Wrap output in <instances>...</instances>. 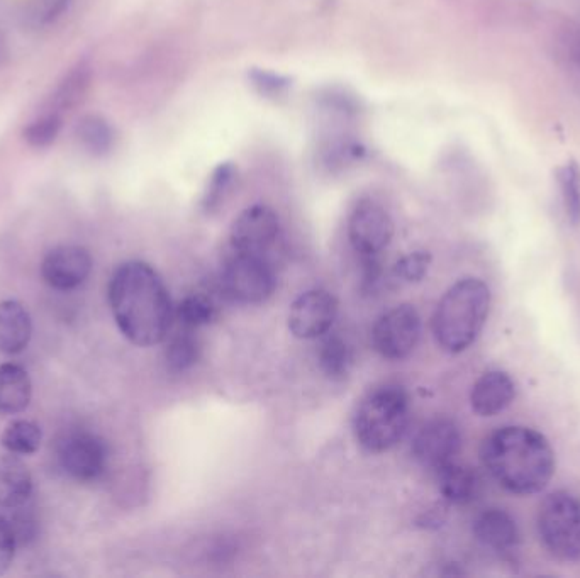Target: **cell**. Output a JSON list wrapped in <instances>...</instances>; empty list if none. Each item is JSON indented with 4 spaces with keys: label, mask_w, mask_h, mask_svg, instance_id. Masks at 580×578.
Masks as SVG:
<instances>
[{
    "label": "cell",
    "mask_w": 580,
    "mask_h": 578,
    "mask_svg": "<svg viewBox=\"0 0 580 578\" xmlns=\"http://www.w3.org/2000/svg\"><path fill=\"white\" fill-rule=\"evenodd\" d=\"M109 304L119 331L136 346L167 340L175 309L167 287L150 265L123 263L109 284Z\"/></svg>",
    "instance_id": "1"
},
{
    "label": "cell",
    "mask_w": 580,
    "mask_h": 578,
    "mask_svg": "<svg viewBox=\"0 0 580 578\" xmlns=\"http://www.w3.org/2000/svg\"><path fill=\"white\" fill-rule=\"evenodd\" d=\"M33 494V478L28 467L14 456L0 458V506L17 509Z\"/></svg>",
    "instance_id": "17"
},
{
    "label": "cell",
    "mask_w": 580,
    "mask_h": 578,
    "mask_svg": "<svg viewBox=\"0 0 580 578\" xmlns=\"http://www.w3.org/2000/svg\"><path fill=\"white\" fill-rule=\"evenodd\" d=\"M538 534L545 548L562 562L580 560V501L570 492L547 495L538 509Z\"/></svg>",
    "instance_id": "5"
},
{
    "label": "cell",
    "mask_w": 580,
    "mask_h": 578,
    "mask_svg": "<svg viewBox=\"0 0 580 578\" xmlns=\"http://www.w3.org/2000/svg\"><path fill=\"white\" fill-rule=\"evenodd\" d=\"M31 336L33 323L28 309L21 302H0V353H21L28 348Z\"/></svg>",
    "instance_id": "16"
},
{
    "label": "cell",
    "mask_w": 580,
    "mask_h": 578,
    "mask_svg": "<svg viewBox=\"0 0 580 578\" xmlns=\"http://www.w3.org/2000/svg\"><path fill=\"white\" fill-rule=\"evenodd\" d=\"M318 362L326 377L343 380L353 367L352 348L338 334L326 336L319 346Z\"/></svg>",
    "instance_id": "21"
},
{
    "label": "cell",
    "mask_w": 580,
    "mask_h": 578,
    "mask_svg": "<svg viewBox=\"0 0 580 578\" xmlns=\"http://www.w3.org/2000/svg\"><path fill=\"white\" fill-rule=\"evenodd\" d=\"M251 80H253V85L263 95H270V97L282 95L285 90L289 89V80L284 77H279L275 73L255 72L251 75Z\"/></svg>",
    "instance_id": "32"
},
{
    "label": "cell",
    "mask_w": 580,
    "mask_h": 578,
    "mask_svg": "<svg viewBox=\"0 0 580 578\" xmlns=\"http://www.w3.org/2000/svg\"><path fill=\"white\" fill-rule=\"evenodd\" d=\"M175 317L185 329L204 328L218 317V306L206 294H190L175 307Z\"/></svg>",
    "instance_id": "23"
},
{
    "label": "cell",
    "mask_w": 580,
    "mask_h": 578,
    "mask_svg": "<svg viewBox=\"0 0 580 578\" xmlns=\"http://www.w3.org/2000/svg\"><path fill=\"white\" fill-rule=\"evenodd\" d=\"M435 475L441 495L452 504H469L479 494V477L472 468L453 462Z\"/></svg>",
    "instance_id": "19"
},
{
    "label": "cell",
    "mask_w": 580,
    "mask_h": 578,
    "mask_svg": "<svg viewBox=\"0 0 580 578\" xmlns=\"http://www.w3.org/2000/svg\"><path fill=\"white\" fill-rule=\"evenodd\" d=\"M280 234L277 212L268 206L248 207L236 217L231 228V248L241 255L265 258Z\"/></svg>",
    "instance_id": "9"
},
{
    "label": "cell",
    "mask_w": 580,
    "mask_h": 578,
    "mask_svg": "<svg viewBox=\"0 0 580 578\" xmlns=\"http://www.w3.org/2000/svg\"><path fill=\"white\" fill-rule=\"evenodd\" d=\"M58 462L68 477L77 482H95L109 462L106 441L89 431L68 433L58 445Z\"/></svg>",
    "instance_id": "8"
},
{
    "label": "cell",
    "mask_w": 580,
    "mask_h": 578,
    "mask_svg": "<svg viewBox=\"0 0 580 578\" xmlns=\"http://www.w3.org/2000/svg\"><path fill=\"white\" fill-rule=\"evenodd\" d=\"M73 0H29L28 19L34 26L55 23L72 6Z\"/></svg>",
    "instance_id": "29"
},
{
    "label": "cell",
    "mask_w": 580,
    "mask_h": 578,
    "mask_svg": "<svg viewBox=\"0 0 580 578\" xmlns=\"http://www.w3.org/2000/svg\"><path fill=\"white\" fill-rule=\"evenodd\" d=\"M201 356V345L192 336V329L173 336L165 351V362L170 372L180 373L196 365Z\"/></svg>",
    "instance_id": "26"
},
{
    "label": "cell",
    "mask_w": 580,
    "mask_h": 578,
    "mask_svg": "<svg viewBox=\"0 0 580 578\" xmlns=\"http://www.w3.org/2000/svg\"><path fill=\"white\" fill-rule=\"evenodd\" d=\"M338 316V301L328 290H309L290 306L289 329L299 340H316L328 334Z\"/></svg>",
    "instance_id": "11"
},
{
    "label": "cell",
    "mask_w": 580,
    "mask_h": 578,
    "mask_svg": "<svg viewBox=\"0 0 580 578\" xmlns=\"http://www.w3.org/2000/svg\"><path fill=\"white\" fill-rule=\"evenodd\" d=\"M221 292L236 304L255 306L274 294L275 273L265 258L235 253L224 262L221 270Z\"/></svg>",
    "instance_id": "6"
},
{
    "label": "cell",
    "mask_w": 580,
    "mask_h": 578,
    "mask_svg": "<svg viewBox=\"0 0 580 578\" xmlns=\"http://www.w3.org/2000/svg\"><path fill=\"white\" fill-rule=\"evenodd\" d=\"M430 263V253H426V251H414V253H409L408 256H404V258H401L397 262L396 267H394V273H396L397 278L413 284V282L423 280L424 275L428 273Z\"/></svg>",
    "instance_id": "30"
},
{
    "label": "cell",
    "mask_w": 580,
    "mask_h": 578,
    "mask_svg": "<svg viewBox=\"0 0 580 578\" xmlns=\"http://www.w3.org/2000/svg\"><path fill=\"white\" fill-rule=\"evenodd\" d=\"M409 424V399L401 387L387 385L370 392L355 414V436L370 453H385L404 438Z\"/></svg>",
    "instance_id": "4"
},
{
    "label": "cell",
    "mask_w": 580,
    "mask_h": 578,
    "mask_svg": "<svg viewBox=\"0 0 580 578\" xmlns=\"http://www.w3.org/2000/svg\"><path fill=\"white\" fill-rule=\"evenodd\" d=\"M92 272V256L82 246H58L45 256L41 275L55 290H73L84 284Z\"/></svg>",
    "instance_id": "13"
},
{
    "label": "cell",
    "mask_w": 580,
    "mask_h": 578,
    "mask_svg": "<svg viewBox=\"0 0 580 578\" xmlns=\"http://www.w3.org/2000/svg\"><path fill=\"white\" fill-rule=\"evenodd\" d=\"M0 441L11 455H33L40 450L43 431L33 421L17 419L4 429Z\"/></svg>",
    "instance_id": "22"
},
{
    "label": "cell",
    "mask_w": 580,
    "mask_h": 578,
    "mask_svg": "<svg viewBox=\"0 0 580 578\" xmlns=\"http://www.w3.org/2000/svg\"><path fill=\"white\" fill-rule=\"evenodd\" d=\"M75 136L82 148L92 156L109 155L116 141L111 123L97 114L82 117L75 128Z\"/></svg>",
    "instance_id": "20"
},
{
    "label": "cell",
    "mask_w": 580,
    "mask_h": 578,
    "mask_svg": "<svg viewBox=\"0 0 580 578\" xmlns=\"http://www.w3.org/2000/svg\"><path fill=\"white\" fill-rule=\"evenodd\" d=\"M16 534L12 531L11 524L4 517H0V575L11 568L16 555Z\"/></svg>",
    "instance_id": "31"
},
{
    "label": "cell",
    "mask_w": 580,
    "mask_h": 578,
    "mask_svg": "<svg viewBox=\"0 0 580 578\" xmlns=\"http://www.w3.org/2000/svg\"><path fill=\"white\" fill-rule=\"evenodd\" d=\"M516 397V384L511 375L501 370L484 373L475 382L470 394V404L475 414L492 417L508 409Z\"/></svg>",
    "instance_id": "14"
},
{
    "label": "cell",
    "mask_w": 580,
    "mask_h": 578,
    "mask_svg": "<svg viewBox=\"0 0 580 578\" xmlns=\"http://www.w3.org/2000/svg\"><path fill=\"white\" fill-rule=\"evenodd\" d=\"M480 456L491 477L511 494H538L555 473L552 445L543 434L526 426H506L489 434Z\"/></svg>",
    "instance_id": "2"
},
{
    "label": "cell",
    "mask_w": 580,
    "mask_h": 578,
    "mask_svg": "<svg viewBox=\"0 0 580 578\" xmlns=\"http://www.w3.org/2000/svg\"><path fill=\"white\" fill-rule=\"evenodd\" d=\"M90 85V68L85 65L73 68L53 95L56 112L68 111L84 101Z\"/></svg>",
    "instance_id": "25"
},
{
    "label": "cell",
    "mask_w": 580,
    "mask_h": 578,
    "mask_svg": "<svg viewBox=\"0 0 580 578\" xmlns=\"http://www.w3.org/2000/svg\"><path fill=\"white\" fill-rule=\"evenodd\" d=\"M462 448V436L457 424L450 419H435L421 428L413 443V453L424 468L440 472L441 468L457 462Z\"/></svg>",
    "instance_id": "12"
},
{
    "label": "cell",
    "mask_w": 580,
    "mask_h": 578,
    "mask_svg": "<svg viewBox=\"0 0 580 578\" xmlns=\"http://www.w3.org/2000/svg\"><path fill=\"white\" fill-rule=\"evenodd\" d=\"M62 126L63 119L60 112H46L38 119H34L33 123H29L28 128L24 129L23 136L29 146L43 150L55 143L56 138L60 136Z\"/></svg>",
    "instance_id": "27"
},
{
    "label": "cell",
    "mask_w": 580,
    "mask_h": 578,
    "mask_svg": "<svg viewBox=\"0 0 580 578\" xmlns=\"http://www.w3.org/2000/svg\"><path fill=\"white\" fill-rule=\"evenodd\" d=\"M474 534L480 545L496 553H509L521 543V533L514 517L504 509H487L477 516Z\"/></svg>",
    "instance_id": "15"
},
{
    "label": "cell",
    "mask_w": 580,
    "mask_h": 578,
    "mask_svg": "<svg viewBox=\"0 0 580 578\" xmlns=\"http://www.w3.org/2000/svg\"><path fill=\"white\" fill-rule=\"evenodd\" d=\"M236 170L231 163H223L219 165L214 173L211 175V180L207 184L206 194L202 199V207L204 211L211 212L218 211L221 204H224L229 192L233 189L235 184Z\"/></svg>",
    "instance_id": "28"
},
{
    "label": "cell",
    "mask_w": 580,
    "mask_h": 578,
    "mask_svg": "<svg viewBox=\"0 0 580 578\" xmlns=\"http://www.w3.org/2000/svg\"><path fill=\"white\" fill-rule=\"evenodd\" d=\"M33 397V384L28 372L19 365H0V414L26 411Z\"/></svg>",
    "instance_id": "18"
},
{
    "label": "cell",
    "mask_w": 580,
    "mask_h": 578,
    "mask_svg": "<svg viewBox=\"0 0 580 578\" xmlns=\"http://www.w3.org/2000/svg\"><path fill=\"white\" fill-rule=\"evenodd\" d=\"M491 309V290L479 278H463L448 289L433 317L436 343L462 353L479 338Z\"/></svg>",
    "instance_id": "3"
},
{
    "label": "cell",
    "mask_w": 580,
    "mask_h": 578,
    "mask_svg": "<svg viewBox=\"0 0 580 578\" xmlns=\"http://www.w3.org/2000/svg\"><path fill=\"white\" fill-rule=\"evenodd\" d=\"M564 46L567 58L580 68V28L567 34Z\"/></svg>",
    "instance_id": "33"
},
{
    "label": "cell",
    "mask_w": 580,
    "mask_h": 578,
    "mask_svg": "<svg viewBox=\"0 0 580 578\" xmlns=\"http://www.w3.org/2000/svg\"><path fill=\"white\" fill-rule=\"evenodd\" d=\"M394 223L389 212L374 201L358 202L348 219V238L362 256H380L391 245Z\"/></svg>",
    "instance_id": "10"
},
{
    "label": "cell",
    "mask_w": 580,
    "mask_h": 578,
    "mask_svg": "<svg viewBox=\"0 0 580 578\" xmlns=\"http://www.w3.org/2000/svg\"><path fill=\"white\" fill-rule=\"evenodd\" d=\"M421 336V319L413 306L402 304L380 316L372 331L374 348L387 360L408 358Z\"/></svg>",
    "instance_id": "7"
},
{
    "label": "cell",
    "mask_w": 580,
    "mask_h": 578,
    "mask_svg": "<svg viewBox=\"0 0 580 578\" xmlns=\"http://www.w3.org/2000/svg\"><path fill=\"white\" fill-rule=\"evenodd\" d=\"M558 187L564 202L565 214L572 226H580V165L575 160L557 170Z\"/></svg>",
    "instance_id": "24"
}]
</instances>
